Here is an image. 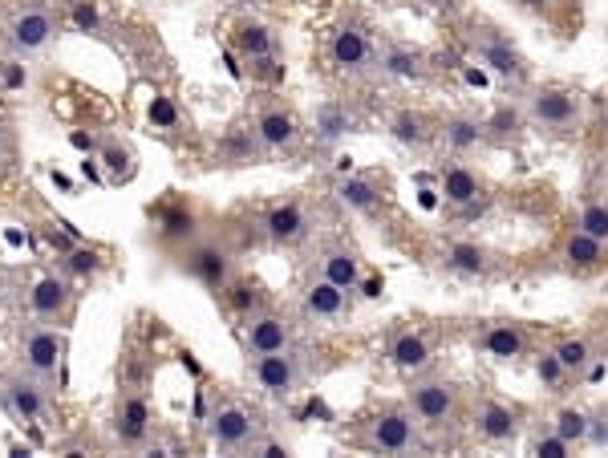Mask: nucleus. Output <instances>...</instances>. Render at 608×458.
I'll return each instance as SVG.
<instances>
[{
  "label": "nucleus",
  "instance_id": "1",
  "mask_svg": "<svg viewBox=\"0 0 608 458\" xmlns=\"http://www.w3.org/2000/svg\"><path fill=\"white\" fill-rule=\"evenodd\" d=\"M365 446L377 455H414L423 446V426L410 406H385L365 422Z\"/></svg>",
  "mask_w": 608,
  "mask_h": 458
},
{
  "label": "nucleus",
  "instance_id": "2",
  "mask_svg": "<svg viewBox=\"0 0 608 458\" xmlns=\"http://www.w3.org/2000/svg\"><path fill=\"white\" fill-rule=\"evenodd\" d=\"M527 123L547 135H572L584 126V98L564 86H544L527 98Z\"/></svg>",
  "mask_w": 608,
  "mask_h": 458
},
{
  "label": "nucleus",
  "instance_id": "3",
  "mask_svg": "<svg viewBox=\"0 0 608 458\" xmlns=\"http://www.w3.org/2000/svg\"><path fill=\"white\" fill-rule=\"evenodd\" d=\"M53 38H57V21L45 4H29L21 13L4 25V53L17 57V62H29V57H41L50 50Z\"/></svg>",
  "mask_w": 608,
  "mask_h": 458
},
{
  "label": "nucleus",
  "instance_id": "4",
  "mask_svg": "<svg viewBox=\"0 0 608 458\" xmlns=\"http://www.w3.org/2000/svg\"><path fill=\"white\" fill-rule=\"evenodd\" d=\"M406 406H410V414L418 418L423 430H450L459 422V385L442 382V377L414 382Z\"/></svg>",
  "mask_w": 608,
  "mask_h": 458
},
{
  "label": "nucleus",
  "instance_id": "5",
  "mask_svg": "<svg viewBox=\"0 0 608 458\" xmlns=\"http://www.w3.org/2000/svg\"><path fill=\"white\" fill-rule=\"evenodd\" d=\"M0 406L13 422L50 418V390L38 373H4L0 377Z\"/></svg>",
  "mask_w": 608,
  "mask_h": 458
},
{
  "label": "nucleus",
  "instance_id": "6",
  "mask_svg": "<svg viewBox=\"0 0 608 458\" xmlns=\"http://www.w3.org/2000/svg\"><path fill=\"white\" fill-rule=\"evenodd\" d=\"M252 377H256V385H260L264 394L288 397L297 394L300 382H305V358L292 345L264 353V358H252Z\"/></svg>",
  "mask_w": 608,
  "mask_h": 458
},
{
  "label": "nucleus",
  "instance_id": "7",
  "mask_svg": "<svg viewBox=\"0 0 608 458\" xmlns=\"http://www.w3.org/2000/svg\"><path fill=\"white\" fill-rule=\"evenodd\" d=\"M260 434H264L260 414H256V409L236 406V402L220 406L212 418H207V438H212L220 450H248Z\"/></svg>",
  "mask_w": 608,
  "mask_h": 458
},
{
  "label": "nucleus",
  "instance_id": "8",
  "mask_svg": "<svg viewBox=\"0 0 608 458\" xmlns=\"http://www.w3.org/2000/svg\"><path fill=\"white\" fill-rule=\"evenodd\" d=\"M329 62L337 65V74H349V77L370 74L373 62H377L373 38L361 25H337L333 38H329Z\"/></svg>",
  "mask_w": 608,
  "mask_h": 458
},
{
  "label": "nucleus",
  "instance_id": "9",
  "mask_svg": "<svg viewBox=\"0 0 608 458\" xmlns=\"http://www.w3.org/2000/svg\"><path fill=\"white\" fill-rule=\"evenodd\" d=\"M65 349H70L65 333L62 329H50V324H29L25 333H21V361H25L29 373H38L45 382L57 373Z\"/></svg>",
  "mask_w": 608,
  "mask_h": 458
},
{
  "label": "nucleus",
  "instance_id": "10",
  "mask_svg": "<svg viewBox=\"0 0 608 458\" xmlns=\"http://www.w3.org/2000/svg\"><path fill=\"white\" fill-rule=\"evenodd\" d=\"M438 195L447 199L450 207L462 211V215H474V211L487 207V183L483 174L467 167V162H450L438 174Z\"/></svg>",
  "mask_w": 608,
  "mask_h": 458
},
{
  "label": "nucleus",
  "instance_id": "11",
  "mask_svg": "<svg viewBox=\"0 0 608 458\" xmlns=\"http://www.w3.org/2000/svg\"><path fill=\"white\" fill-rule=\"evenodd\" d=\"M292 345V324L280 317V312L256 309L248 317V329H244V349L248 358H264V353H276V349Z\"/></svg>",
  "mask_w": 608,
  "mask_h": 458
},
{
  "label": "nucleus",
  "instance_id": "12",
  "mask_svg": "<svg viewBox=\"0 0 608 458\" xmlns=\"http://www.w3.org/2000/svg\"><path fill=\"white\" fill-rule=\"evenodd\" d=\"M471 430L479 443H491V446H503L520 434V409L503 406L495 397H483L474 406V418H471Z\"/></svg>",
  "mask_w": 608,
  "mask_h": 458
},
{
  "label": "nucleus",
  "instance_id": "13",
  "mask_svg": "<svg viewBox=\"0 0 608 458\" xmlns=\"http://www.w3.org/2000/svg\"><path fill=\"white\" fill-rule=\"evenodd\" d=\"M300 312H305L312 324H341L349 317V292L321 276V280H312V285L305 288Z\"/></svg>",
  "mask_w": 608,
  "mask_h": 458
},
{
  "label": "nucleus",
  "instance_id": "14",
  "mask_svg": "<svg viewBox=\"0 0 608 458\" xmlns=\"http://www.w3.org/2000/svg\"><path fill=\"white\" fill-rule=\"evenodd\" d=\"M312 232V215L300 207L297 199H288V203H276L268 215H264V236L280 244V248H292L300 239H309Z\"/></svg>",
  "mask_w": 608,
  "mask_h": 458
},
{
  "label": "nucleus",
  "instance_id": "15",
  "mask_svg": "<svg viewBox=\"0 0 608 458\" xmlns=\"http://www.w3.org/2000/svg\"><path fill=\"white\" fill-rule=\"evenodd\" d=\"M430 361H435V345L423 329H397L390 337V365L397 373H426Z\"/></svg>",
  "mask_w": 608,
  "mask_h": 458
},
{
  "label": "nucleus",
  "instance_id": "16",
  "mask_svg": "<svg viewBox=\"0 0 608 458\" xmlns=\"http://www.w3.org/2000/svg\"><path fill=\"white\" fill-rule=\"evenodd\" d=\"M559 260H564V268L576 276H593L600 273L608 264V244L596 236H584L580 227H572L568 239L559 244Z\"/></svg>",
  "mask_w": 608,
  "mask_h": 458
},
{
  "label": "nucleus",
  "instance_id": "17",
  "mask_svg": "<svg viewBox=\"0 0 608 458\" xmlns=\"http://www.w3.org/2000/svg\"><path fill=\"white\" fill-rule=\"evenodd\" d=\"M474 345L483 349L487 358H495V361H515L527 353V329L515 321H495V324H487L483 333L474 337Z\"/></svg>",
  "mask_w": 608,
  "mask_h": 458
},
{
  "label": "nucleus",
  "instance_id": "18",
  "mask_svg": "<svg viewBox=\"0 0 608 458\" xmlns=\"http://www.w3.org/2000/svg\"><path fill=\"white\" fill-rule=\"evenodd\" d=\"M442 264H447L450 273L467 276V280H483V276H491V268H495L491 252L471 244V239H450L447 248H442Z\"/></svg>",
  "mask_w": 608,
  "mask_h": 458
},
{
  "label": "nucleus",
  "instance_id": "19",
  "mask_svg": "<svg viewBox=\"0 0 608 458\" xmlns=\"http://www.w3.org/2000/svg\"><path fill=\"white\" fill-rule=\"evenodd\" d=\"M321 276L333 280L337 288L353 292V288L361 285V256L349 248V244H329V248L321 252Z\"/></svg>",
  "mask_w": 608,
  "mask_h": 458
},
{
  "label": "nucleus",
  "instance_id": "20",
  "mask_svg": "<svg viewBox=\"0 0 608 458\" xmlns=\"http://www.w3.org/2000/svg\"><path fill=\"white\" fill-rule=\"evenodd\" d=\"M438 138L447 142L450 155H471V150H479L487 142V126L479 118H467V114H450L442 130H438Z\"/></svg>",
  "mask_w": 608,
  "mask_h": 458
},
{
  "label": "nucleus",
  "instance_id": "21",
  "mask_svg": "<svg viewBox=\"0 0 608 458\" xmlns=\"http://www.w3.org/2000/svg\"><path fill=\"white\" fill-rule=\"evenodd\" d=\"M337 199H341V207L358 211V215H373L382 207V187L373 183L370 174H345L337 183Z\"/></svg>",
  "mask_w": 608,
  "mask_h": 458
},
{
  "label": "nucleus",
  "instance_id": "22",
  "mask_svg": "<svg viewBox=\"0 0 608 458\" xmlns=\"http://www.w3.org/2000/svg\"><path fill=\"white\" fill-rule=\"evenodd\" d=\"M297 118L288 110H280V106H268V110H260V118H256V138H260L268 150H285L297 142Z\"/></svg>",
  "mask_w": 608,
  "mask_h": 458
},
{
  "label": "nucleus",
  "instance_id": "23",
  "mask_svg": "<svg viewBox=\"0 0 608 458\" xmlns=\"http://www.w3.org/2000/svg\"><path fill=\"white\" fill-rule=\"evenodd\" d=\"M29 305H33V317H38V321H62L65 309H70V285L57 280V276H45V280L33 285Z\"/></svg>",
  "mask_w": 608,
  "mask_h": 458
},
{
  "label": "nucleus",
  "instance_id": "24",
  "mask_svg": "<svg viewBox=\"0 0 608 458\" xmlns=\"http://www.w3.org/2000/svg\"><path fill=\"white\" fill-rule=\"evenodd\" d=\"M474 50H479V57H483V62L491 65L495 74H503V77H523V70H527V65H523L520 53L511 50V45H508V41H503V38H491V33H479V38H474Z\"/></svg>",
  "mask_w": 608,
  "mask_h": 458
},
{
  "label": "nucleus",
  "instance_id": "25",
  "mask_svg": "<svg viewBox=\"0 0 608 458\" xmlns=\"http://www.w3.org/2000/svg\"><path fill=\"white\" fill-rule=\"evenodd\" d=\"M390 138L406 150H426L430 147V138H435V130H430V123H426V114L402 110L390 118Z\"/></svg>",
  "mask_w": 608,
  "mask_h": 458
},
{
  "label": "nucleus",
  "instance_id": "26",
  "mask_svg": "<svg viewBox=\"0 0 608 458\" xmlns=\"http://www.w3.org/2000/svg\"><path fill=\"white\" fill-rule=\"evenodd\" d=\"M150 430V409L138 394H126L122 406H118V438L126 446H138Z\"/></svg>",
  "mask_w": 608,
  "mask_h": 458
},
{
  "label": "nucleus",
  "instance_id": "27",
  "mask_svg": "<svg viewBox=\"0 0 608 458\" xmlns=\"http://www.w3.org/2000/svg\"><path fill=\"white\" fill-rule=\"evenodd\" d=\"M377 65H382L385 74L406 77V82H423L426 77L423 57H418L414 50H402V45H385V50L377 53Z\"/></svg>",
  "mask_w": 608,
  "mask_h": 458
},
{
  "label": "nucleus",
  "instance_id": "28",
  "mask_svg": "<svg viewBox=\"0 0 608 458\" xmlns=\"http://www.w3.org/2000/svg\"><path fill=\"white\" fill-rule=\"evenodd\" d=\"M556 358L564 361V370H568V377H584V373L593 370V341L588 337H559L556 345Z\"/></svg>",
  "mask_w": 608,
  "mask_h": 458
},
{
  "label": "nucleus",
  "instance_id": "29",
  "mask_svg": "<svg viewBox=\"0 0 608 458\" xmlns=\"http://www.w3.org/2000/svg\"><path fill=\"white\" fill-rule=\"evenodd\" d=\"M236 50L244 53V57H273L276 53V38L268 25H256V21H248V25L236 29Z\"/></svg>",
  "mask_w": 608,
  "mask_h": 458
},
{
  "label": "nucleus",
  "instance_id": "30",
  "mask_svg": "<svg viewBox=\"0 0 608 458\" xmlns=\"http://www.w3.org/2000/svg\"><path fill=\"white\" fill-rule=\"evenodd\" d=\"M552 430H556L559 438H568L572 446H584L588 443V409L559 406L556 414H552Z\"/></svg>",
  "mask_w": 608,
  "mask_h": 458
},
{
  "label": "nucleus",
  "instance_id": "31",
  "mask_svg": "<svg viewBox=\"0 0 608 458\" xmlns=\"http://www.w3.org/2000/svg\"><path fill=\"white\" fill-rule=\"evenodd\" d=\"M191 273L199 276V280H207L212 288H220L227 280V273H232V264H227L224 252H215V248H203L191 256Z\"/></svg>",
  "mask_w": 608,
  "mask_h": 458
},
{
  "label": "nucleus",
  "instance_id": "32",
  "mask_svg": "<svg viewBox=\"0 0 608 458\" xmlns=\"http://www.w3.org/2000/svg\"><path fill=\"white\" fill-rule=\"evenodd\" d=\"M535 377L544 385L547 394H559L564 382H568V370H564V361L556 358V349H544L540 358H535Z\"/></svg>",
  "mask_w": 608,
  "mask_h": 458
},
{
  "label": "nucleus",
  "instance_id": "33",
  "mask_svg": "<svg viewBox=\"0 0 608 458\" xmlns=\"http://www.w3.org/2000/svg\"><path fill=\"white\" fill-rule=\"evenodd\" d=\"M584 236H596L608 244V199H593V203H584L580 220H576Z\"/></svg>",
  "mask_w": 608,
  "mask_h": 458
},
{
  "label": "nucleus",
  "instance_id": "34",
  "mask_svg": "<svg viewBox=\"0 0 608 458\" xmlns=\"http://www.w3.org/2000/svg\"><path fill=\"white\" fill-rule=\"evenodd\" d=\"M532 455L535 458H568L572 455V443H568V438H559L556 430L535 434V438H532Z\"/></svg>",
  "mask_w": 608,
  "mask_h": 458
},
{
  "label": "nucleus",
  "instance_id": "35",
  "mask_svg": "<svg viewBox=\"0 0 608 458\" xmlns=\"http://www.w3.org/2000/svg\"><path fill=\"white\" fill-rule=\"evenodd\" d=\"M106 171H110L114 183L130 179V174H135V167H130V150L118 147V142H110V147H106Z\"/></svg>",
  "mask_w": 608,
  "mask_h": 458
},
{
  "label": "nucleus",
  "instance_id": "36",
  "mask_svg": "<svg viewBox=\"0 0 608 458\" xmlns=\"http://www.w3.org/2000/svg\"><path fill=\"white\" fill-rule=\"evenodd\" d=\"M588 446L608 450V406L588 409Z\"/></svg>",
  "mask_w": 608,
  "mask_h": 458
},
{
  "label": "nucleus",
  "instance_id": "37",
  "mask_svg": "<svg viewBox=\"0 0 608 458\" xmlns=\"http://www.w3.org/2000/svg\"><path fill=\"white\" fill-rule=\"evenodd\" d=\"M150 123L162 126V130H174V126H179V110H174V102L171 98L150 102Z\"/></svg>",
  "mask_w": 608,
  "mask_h": 458
},
{
  "label": "nucleus",
  "instance_id": "38",
  "mask_svg": "<svg viewBox=\"0 0 608 458\" xmlns=\"http://www.w3.org/2000/svg\"><path fill=\"white\" fill-rule=\"evenodd\" d=\"M317 126H321L324 138H337V135H345V130H349V118L337 110V106H324L321 118H317Z\"/></svg>",
  "mask_w": 608,
  "mask_h": 458
},
{
  "label": "nucleus",
  "instance_id": "39",
  "mask_svg": "<svg viewBox=\"0 0 608 458\" xmlns=\"http://www.w3.org/2000/svg\"><path fill=\"white\" fill-rule=\"evenodd\" d=\"M248 455H260V458H280V455H288V446H285V443H276L273 434L264 430L260 438H256V443L248 446Z\"/></svg>",
  "mask_w": 608,
  "mask_h": 458
},
{
  "label": "nucleus",
  "instance_id": "40",
  "mask_svg": "<svg viewBox=\"0 0 608 458\" xmlns=\"http://www.w3.org/2000/svg\"><path fill=\"white\" fill-rule=\"evenodd\" d=\"M70 264H74L77 273H94V268H98V256H94V252H74Z\"/></svg>",
  "mask_w": 608,
  "mask_h": 458
},
{
  "label": "nucleus",
  "instance_id": "41",
  "mask_svg": "<svg viewBox=\"0 0 608 458\" xmlns=\"http://www.w3.org/2000/svg\"><path fill=\"white\" fill-rule=\"evenodd\" d=\"M74 21H77V25H82V29H98V13H94L89 4H77Z\"/></svg>",
  "mask_w": 608,
  "mask_h": 458
},
{
  "label": "nucleus",
  "instance_id": "42",
  "mask_svg": "<svg viewBox=\"0 0 608 458\" xmlns=\"http://www.w3.org/2000/svg\"><path fill=\"white\" fill-rule=\"evenodd\" d=\"M515 4H520L523 13H540V9H547L552 0H515Z\"/></svg>",
  "mask_w": 608,
  "mask_h": 458
},
{
  "label": "nucleus",
  "instance_id": "43",
  "mask_svg": "<svg viewBox=\"0 0 608 458\" xmlns=\"http://www.w3.org/2000/svg\"><path fill=\"white\" fill-rule=\"evenodd\" d=\"M605 138H608V110H605Z\"/></svg>",
  "mask_w": 608,
  "mask_h": 458
}]
</instances>
